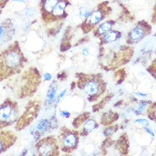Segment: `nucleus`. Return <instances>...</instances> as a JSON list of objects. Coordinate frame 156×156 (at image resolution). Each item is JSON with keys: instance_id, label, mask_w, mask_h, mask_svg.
Here are the masks:
<instances>
[{"instance_id": "nucleus-20", "label": "nucleus", "mask_w": 156, "mask_h": 156, "mask_svg": "<svg viewBox=\"0 0 156 156\" xmlns=\"http://www.w3.org/2000/svg\"><path fill=\"white\" fill-rule=\"evenodd\" d=\"M90 116V113L89 112H85L78 115L77 118L74 119L72 125L75 129H77L81 127L83 124L89 119Z\"/></svg>"}, {"instance_id": "nucleus-11", "label": "nucleus", "mask_w": 156, "mask_h": 156, "mask_svg": "<svg viewBox=\"0 0 156 156\" xmlns=\"http://www.w3.org/2000/svg\"><path fill=\"white\" fill-rule=\"evenodd\" d=\"M152 32L151 26L145 21H140L135 27L128 33L126 42L128 45H133L140 42Z\"/></svg>"}, {"instance_id": "nucleus-5", "label": "nucleus", "mask_w": 156, "mask_h": 156, "mask_svg": "<svg viewBox=\"0 0 156 156\" xmlns=\"http://www.w3.org/2000/svg\"><path fill=\"white\" fill-rule=\"evenodd\" d=\"M77 86L87 95L89 102L98 101L106 90L107 83L100 73H76Z\"/></svg>"}, {"instance_id": "nucleus-8", "label": "nucleus", "mask_w": 156, "mask_h": 156, "mask_svg": "<svg viewBox=\"0 0 156 156\" xmlns=\"http://www.w3.org/2000/svg\"><path fill=\"white\" fill-rule=\"evenodd\" d=\"M58 142L62 152L70 154L78 148L80 141L79 131L63 126L60 129Z\"/></svg>"}, {"instance_id": "nucleus-27", "label": "nucleus", "mask_w": 156, "mask_h": 156, "mask_svg": "<svg viewBox=\"0 0 156 156\" xmlns=\"http://www.w3.org/2000/svg\"><path fill=\"white\" fill-rule=\"evenodd\" d=\"M36 13V10L34 8H27L25 10V14L27 16L32 17L34 16Z\"/></svg>"}, {"instance_id": "nucleus-6", "label": "nucleus", "mask_w": 156, "mask_h": 156, "mask_svg": "<svg viewBox=\"0 0 156 156\" xmlns=\"http://www.w3.org/2000/svg\"><path fill=\"white\" fill-rule=\"evenodd\" d=\"M20 116L18 103L14 99L8 97L0 104V129L16 123Z\"/></svg>"}, {"instance_id": "nucleus-29", "label": "nucleus", "mask_w": 156, "mask_h": 156, "mask_svg": "<svg viewBox=\"0 0 156 156\" xmlns=\"http://www.w3.org/2000/svg\"><path fill=\"white\" fill-rule=\"evenodd\" d=\"M10 0H0V9H4Z\"/></svg>"}, {"instance_id": "nucleus-14", "label": "nucleus", "mask_w": 156, "mask_h": 156, "mask_svg": "<svg viewBox=\"0 0 156 156\" xmlns=\"http://www.w3.org/2000/svg\"><path fill=\"white\" fill-rule=\"evenodd\" d=\"M122 37V33L118 31L111 30L109 32L103 34L99 39L100 40L99 45H106L107 44L113 43L118 41Z\"/></svg>"}, {"instance_id": "nucleus-16", "label": "nucleus", "mask_w": 156, "mask_h": 156, "mask_svg": "<svg viewBox=\"0 0 156 156\" xmlns=\"http://www.w3.org/2000/svg\"><path fill=\"white\" fill-rule=\"evenodd\" d=\"M115 148L121 155H127L129 151V141L127 133L120 136L115 143Z\"/></svg>"}, {"instance_id": "nucleus-10", "label": "nucleus", "mask_w": 156, "mask_h": 156, "mask_svg": "<svg viewBox=\"0 0 156 156\" xmlns=\"http://www.w3.org/2000/svg\"><path fill=\"white\" fill-rule=\"evenodd\" d=\"M36 155L39 156H58L60 147L55 136H48L38 140L34 146Z\"/></svg>"}, {"instance_id": "nucleus-35", "label": "nucleus", "mask_w": 156, "mask_h": 156, "mask_svg": "<svg viewBox=\"0 0 156 156\" xmlns=\"http://www.w3.org/2000/svg\"><path fill=\"white\" fill-rule=\"evenodd\" d=\"M2 13V9H0V16H1Z\"/></svg>"}, {"instance_id": "nucleus-17", "label": "nucleus", "mask_w": 156, "mask_h": 156, "mask_svg": "<svg viewBox=\"0 0 156 156\" xmlns=\"http://www.w3.org/2000/svg\"><path fill=\"white\" fill-rule=\"evenodd\" d=\"M118 113L110 110L103 114L101 119V123L104 126H110L119 119Z\"/></svg>"}, {"instance_id": "nucleus-33", "label": "nucleus", "mask_w": 156, "mask_h": 156, "mask_svg": "<svg viewBox=\"0 0 156 156\" xmlns=\"http://www.w3.org/2000/svg\"><path fill=\"white\" fill-rule=\"evenodd\" d=\"M13 2H21V3H23L25 4L26 2V0H12Z\"/></svg>"}, {"instance_id": "nucleus-1", "label": "nucleus", "mask_w": 156, "mask_h": 156, "mask_svg": "<svg viewBox=\"0 0 156 156\" xmlns=\"http://www.w3.org/2000/svg\"><path fill=\"white\" fill-rule=\"evenodd\" d=\"M6 87L16 98H27L33 97L37 91L41 82V76L37 67L28 68L7 80Z\"/></svg>"}, {"instance_id": "nucleus-24", "label": "nucleus", "mask_w": 156, "mask_h": 156, "mask_svg": "<svg viewBox=\"0 0 156 156\" xmlns=\"http://www.w3.org/2000/svg\"><path fill=\"white\" fill-rule=\"evenodd\" d=\"M119 125L118 124H114L112 126H108L106 128L103 132L104 135L106 137H110L115 132L117 131L119 129Z\"/></svg>"}, {"instance_id": "nucleus-12", "label": "nucleus", "mask_w": 156, "mask_h": 156, "mask_svg": "<svg viewBox=\"0 0 156 156\" xmlns=\"http://www.w3.org/2000/svg\"><path fill=\"white\" fill-rule=\"evenodd\" d=\"M16 33L14 21L7 18L0 23V47L11 41Z\"/></svg>"}, {"instance_id": "nucleus-19", "label": "nucleus", "mask_w": 156, "mask_h": 156, "mask_svg": "<svg viewBox=\"0 0 156 156\" xmlns=\"http://www.w3.org/2000/svg\"><path fill=\"white\" fill-rule=\"evenodd\" d=\"M57 88H58V85L57 83L54 81L51 83V85L49 86V90L47 94V105L48 106H51L52 103L54 102V100L55 99L56 94L57 91Z\"/></svg>"}, {"instance_id": "nucleus-30", "label": "nucleus", "mask_w": 156, "mask_h": 156, "mask_svg": "<svg viewBox=\"0 0 156 156\" xmlns=\"http://www.w3.org/2000/svg\"><path fill=\"white\" fill-rule=\"evenodd\" d=\"M135 122H137V123H139L143 124L144 126H148V125H149V122H148V121H147V120H145V119H137V120H136Z\"/></svg>"}, {"instance_id": "nucleus-2", "label": "nucleus", "mask_w": 156, "mask_h": 156, "mask_svg": "<svg viewBox=\"0 0 156 156\" xmlns=\"http://www.w3.org/2000/svg\"><path fill=\"white\" fill-rule=\"evenodd\" d=\"M28 63L20 42L15 41L0 51V82L20 74Z\"/></svg>"}, {"instance_id": "nucleus-31", "label": "nucleus", "mask_w": 156, "mask_h": 156, "mask_svg": "<svg viewBox=\"0 0 156 156\" xmlns=\"http://www.w3.org/2000/svg\"><path fill=\"white\" fill-rule=\"evenodd\" d=\"M82 53L83 56L87 57V56H89L90 55V50H89V48H84L83 49H82Z\"/></svg>"}, {"instance_id": "nucleus-18", "label": "nucleus", "mask_w": 156, "mask_h": 156, "mask_svg": "<svg viewBox=\"0 0 156 156\" xmlns=\"http://www.w3.org/2000/svg\"><path fill=\"white\" fill-rule=\"evenodd\" d=\"M99 124L94 119H88L84 124L83 127L79 132L80 136L85 137L88 135L91 132L98 127Z\"/></svg>"}, {"instance_id": "nucleus-7", "label": "nucleus", "mask_w": 156, "mask_h": 156, "mask_svg": "<svg viewBox=\"0 0 156 156\" xmlns=\"http://www.w3.org/2000/svg\"><path fill=\"white\" fill-rule=\"evenodd\" d=\"M41 107V102L37 99H31L27 103L25 110L17 120L14 128L21 131L27 127L39 115Z\"/></svg>"}, {"instance_id": "nucleus-28", "label": "nucleus", "mask_w": 156, "mask_h": 156, "mask_svg": "<svg viewBox=\"0 0 156 156\" xmlns=\"http://www.w3.org/2000/svg\"><path fill=\"white\" fill-rule=\"evenodd\" d=\"M148 70H149V72L155 78L156 77V60H154L152 63V65L149 67Z\"/></svg>"}, {"instance_id": "nucleus-25", "label": "nucleus", "mask_w": 156, "mask_h": 156, "mask_svg": "<svg viewBox=\"0 0 156 156\" xmlns=\"http://www.w3.org/2000/svg\"><path fill=\"white\" fill-rule=\"evenodd\" d=\"M148 117L152 120L156 122V103H152L147 110Z\"/></svg>"}, {"instance_id": "nucleus-9", "label": "nucleus", "mask_w": 156, "mask_h": 156, "mask_svg": "<svg viewBox=\"0 0 156 156\" xmlns=\"http://www.w3.org/2000/svg\"><path fill=\"white\" fill-rule=\"evenodd\" d=\"M111 10L108 2H103L99 5L96 9L90 12L81 25V30L83 34L90 32L107 17Z\"/></svg>"}, {"instance_id": "nucleus-22", "label": "nucleus", "mask_w": 156, "mask_h": 156, "mask_svg": "<svg viewBox=\"0 0 156 156\" xmlns=\"http://www.w3.org/2000/svg\"><path fill=\"white\" fill-rule=\"evenodd\" d=\"M51 123L47 119H44L41 120L39 123L37 124V134H35V135H37V133H39V136L41 135V133H46V132L49 129V128H51Z\"/></svg>"}, {"instance_id": "nucleus-34", "label": "nucleus", "mask_w": 156, "mask_h": 156, "mask_svg": "<svg viewBox=\"0 0 156 156\" xmlns=\"http://www.w3.org/2000/svg\"><path fill=\"white\" fill-rule=\"evenodd\" d=\"M135 94L138 95L139 96H142V97H145L147 95L146 94H140V93H135Z\"/></svg>"}, {"instance_id": "nucleus-15", "label": "nucleus", "mask_w": 156, "mask_h": 156, "mask_svg": "<svg viewBox=\"0 0 156 156\" xmlns=\"http://www.w3.org/2000/svg\"><path fill=\"white\" fill-rule=\"evenodd\" d=\"M115 24V21L111 20L99 23L93 29L94 35L96 37H100L103 34L111 31Z\"/></svg>"}, {"instance_id": "nucleus-21", "label": "nucleus", "mask_w": 156, "mask_h": 156, "mask_svg": "<svg viewBox=\"0 0 156 156\" xmlns=\"http://www.w3.org/2000/svg\"><path fill=\"white\" fill-rule=\"evenodd\" d=\"M114 94L112 93H108V94L106 95L102 100H101L99 102L93 106V111L95 112L102 110L103 108L105 107L106 104H107V103L110 101V99L112 98Z\"/></svg>"}, {"instance_id": "nucleus-3", "label": "nucleus", "mask_w": 156, "mask_h": 156, "mask_svg": "<svg viewBox=\"0 0 156 156\" xmlns=\"http://www.w3.org/2000/svg\"><path fill=\"white\" fill-rule=\"evenodd\" d=\"M69 0H41L39 9L43 23L47 27L48 37L55 36L60 31L62 21L68 16L66 9Z\"/></svg>"}, {"instance_id": "nucleus-13", "label": "nucleus", "mask_w": 156, "mask_h": 156, "mask_svg": "<svg viewBox=\"0 0 156 156\" xmlns=\"http://www.w3.org/2000/svg\"><path fill=\"white\" fill-rule=\"evenodd\" d=\"M18 140L16 133L9 130L0 129V154L6 152Z\"/></svg>"}, {"instance_id": "nucleus-32", "label": "nucleus", "mask_w": 156, "mask_h": 156, "mask_svg": "<svg viewBox=\"0 0 156 156\" xmlns=\"http://www.w3.org/2000/svg\"><path fill=\"white\" fill-rule=\"evenodd\" d=\"M144 129L147 131L149 133H150L152 136H154V133H153V132L149 129V128H148L147 127H144Z\"/></svg>"}, {"instance_id": "nucleus-4", "label": "nucleus", "mask_w": 156, "mask_h": 156, "mask_svg": "<svg viewBox=\"0 0 156 156\" xmlns=\"http://www.w3.org/2000/svg\"><path fill=\"white\" fill-rule=\"evenodd\" d=\"M106 49L101 46L99 64L103 69L114 70L127 64L133 55V48L129 45H113Z\"/></svg>"}, {"instance_id": "nucleus-26", "label": "nucleus", "mask_w": 156, "mask_h": 156, "mask_svg": "<svg viewBox=\"0 0 156 156\" xmlns=\"http://www.w3.org/2000/svg\"><path fill=\"white\" fill-rule=\"evenodd\" d=\"M91 12V9L89 8H87L85 6H82L79 9V14L80 17L85 20L86 18L89 16V15L90 14Z\"/></svg>"}, {"instance_id": "nucleus-23", "label": "nucleus", "mask_w": 156, "mask_h": 156, "mask_svg": "<svg viewBox=\"0 0 156 156\" xmlns=\"http://www.w3.org/2000/svg\"><path fill=\"white\" fill-rule=\"evenodd\" d=\"M127 76L126 71L124 68H120L116 70L114 74V78L115 82L118 84H120L123 82Z\"/></svg>"}]
</instances>
